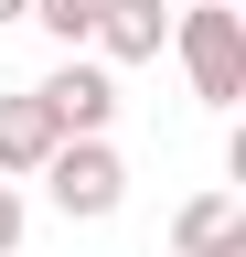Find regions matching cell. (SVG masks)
<instances>
[{"label": "cell", "mask_w": 246, "mask_h": 257, "mask_svg": "<svg viewBox=\"0 0 246 257\" xmlns=\"http://www.w3.org/2000/svg\"><path fill=\"white\" fill-rule=\"evenodd\" d=\"M65 150V128L43 118V96L22 86V96H0V182H22V172H43V161Z\"/></svg>", "instance_id": "cell-5"}, {"label": "cell", "mask_w": 246, "mask_h": 257, "mask_svg": "<svg viewBox=\"0 0 246 257\" xmlns=\"http://www.w3.org/2000/svg\"><path fill=\"white\" fill-rule=\"evenodd\" d=\"M171 43H182V64H193V96H203V107H235V96H246V22L225 11V0H193V11L171 22Z\"/></svg>", "instance_id": "cell-1"}, {"label": "cell", "mask_w": 246, "mask_h": 257, "mask_svg": "<svg viewBox=\"0 0 246 257\" xmlns=\"http://www.w3.org/2000/svg\"><path fill=\"white\" fill-rule=\"evenodd\" d=\"M86 43H97L107 64H150L171 43V11L161 0H97V32H86Z\"/></svg>", "instance_id": "cell-4"}, {"label": "cell", "mask_w": 246, "mask_h": 257, "mask_svg": "<svg viewBox=\"0 0 246 257\" xmlns=\"http://www.w3.org/2000/svg\"><path fill=\"white\" fill-rule=\"evenodd\" d=\"M33 96H43V118L65 128V140H107V118H118V75H107V64H75V54L54 64Z\"/></svg>", "instance_id": "cell-3"}, {"label": "cell", "mask_w": 246, "mask_h": 257, "mask_svg": "<svg viewBox=\"0 0 246 257\" xmlns=\"http://www.w3.org/2000/svg\"><path fill=\"white\" fill-rule=\"evenodd\" d=\"M43 193H54V214L97 225V214H118V204H129V161H118L107 140H65V150L43 161Z\"/></svg>", "instance_id": "cell-2"}, {"label": "cell", "mask_w": 246, "mask_h": 257, "mask_svg": "<svg viewBox=\"0 0 246 257\" xmlns=\"http://www.w3.org/2000/svg\"><path fill=\"white\" fill-rule=\"evenodd\" d=\"M22 11H33V0H0V22H22Z\"/></svg>", "instance_id": "cell-9"}, {"label": "cell", "mask_w": 246, "mask_h": 257, "mask_svg": "<svg viewBox=\"0 0 246 257\" xmlns=\"http://www.w3.org/2000/svg\"><path fill=\"white\" fill-rule=\"evenodd\" d=\"M22 225H33V214H22V182H0V257L22 246Z\"/></svg>", "instance_id": "cell-8"}, {"label": "cell", "mask_w": 246, "mask_h": 257, "mask_svg": "<svg viewBox=\"0 0 246 257\" xmlns=\"http://www.w3.org/2000/svg\"><path fill=\"white\" fill-rule=\"evenodd\" d=\"M22 22H43V32H54V43H65V54H75V43H86V32H97V0H33V11H22Z\"/></svg>", "instance_id": "cell-7"}, {"label": "cell", "mask_w": 246, "mask_h": 257, "mask_svg": "<svg viewBox=\"0 0 246 257\" xmlns=\"http://www.w3.org/2000/svg\"><path fill=\"white\" fill-rule=\"evenodd\" d=\"M171 246H182V257H246V204H225V193H193V204L171 214Z\"/></svg>", "instance_id": "cell-6"}]
</instances>
